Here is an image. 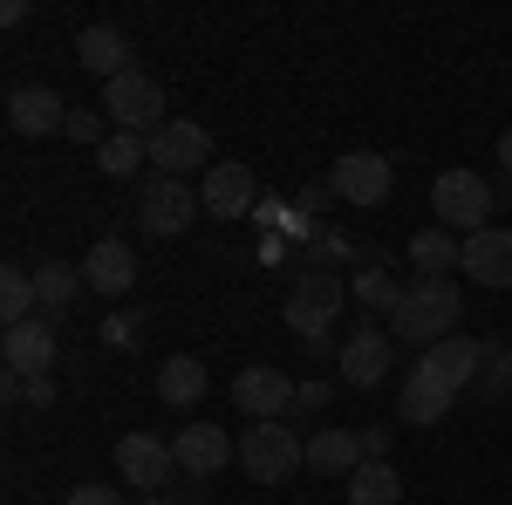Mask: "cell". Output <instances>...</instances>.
<instances>
[{
	"instance_id": "obj_1",
	"label": "cell",
	"mask_w": 512,
	"mask_h": 505,
	"mask_svg": "<svg viewBox=\"0 0 512 505\" xmlns=\"http://www.w3.org/2000/svg\"><path fill=\"white\" fill-rule=\"evenodd\" d=\"M458 321H465V294H458V280H410L403 308L390 314V335L424 355L431 342L458 335Z\"/></svg>"
},
{
	"instance_id": "obj_2",
	"label": "cell",
	"mask_w": 512,
	"mask_h": 505,
	"mask_svg": "<svg viewBox=\"0 0 512 505\" xmlns=\"http://www.w3.org/2000/svg\"><path fill=\"white\" fill-rule=\"evenodd\" d=\"M239 465H246V478H260V485H287L294 471L308 465V437L287 424H246L239 430Z\"/></svg>"
},
{
	"instance_id": "obj_3",
	"label": "cell",
	"mask_w": 512,
	"mask_h": 505,
	"mask_svg": "<svg viewBox=\"0 0 512 505\" xmlns=\"http://www.w3.org/2000/svg\"><path fill=\"white\" fill-rule=\"evenodd\" d=\"M342 301H349V287H342V273H328V267H315V273H301L294 287H287V328L308 342V349H321L328 342V328H335V314H342Z\"/></svg>"
},
{
	"instance_id": "obj_4",
	"label": "cell",
	"mask_w": 512,
	"mask_h": 505,
	"mask_svg": "<svg viewBox=\"0 0 512 505\" xmlns=\"http://www.w3.org/2000/svg\"><path fill=\"white\" fill-rule=\"evenodd\" d=\"M499 205V185H485L478 171H437V185H431V212H437V226L444 233H485V212Z\"/></svg>"
},
{
	"instance_id": "obj_5",
	"label": "cell",
	"mask_w": 512,
	"mask_h": 505,
	"mask_svg": "<svg viewBox=\"0 0 512 505\" xmlns=\"http://www.w3.org/2000/svg\"><path fill=\"white\" fill-rule=\"evenodd\" d=\"M103 117L117 123V130H130V137H158L164 123V89L158 76H144V69H130V76L103 82Z\"/></svg>"
},
{
	"instance_id": "obj_6",
	"label": "cell",
	"mask_w": 512,
	"mask_h": 505,
	"mask_svg": "<svg viewBox=\"0 0 512 505\" xmlns=\"http://www.w3.org/2000/svg\"><path fill=\"white\" fill-rule=\"evenodd\" d=\"M117 478L130 492H144V499H164L171 492V478H178V458H171V444L151 437V430H130L117 437Z\"/></svg>"
},
{
	"instance_id": "obj_7",
	"label": "cell",
	"mask_w": 512,
	"mask_h": 505,
	"mask_svg": "<svg viewBox=\"0 0 512 505\" xmlns=\"http://www.w3.org/2000/svg\"><path fill=\"white\" fill-rule=\"evenodd\" d=\"M198 212H205V205H198V192H192V178H151V185H144V198H137V219H144V233H158V239H178L185 233V226H192Z\"/></svg>"
},
{
	"instance_id": "obj_8",
	"label": "cell",
	"mask_w": 512,
	"mask_h": 505,
	"mask_svg": "<svg viewBox=\"0 0 512 505\" xmlns=\"http://www.w3.org/2000/svg\"><path fill=\"white\" fill-rule=\"evenodd\" d=\"M328 185H335L342 205H383L396 192V164L383 151H349V157H335Z\"/></svg>"
},
{
	"instance_id": "obj_9",
	"label": "cell",
	"mask_w": 512,
	"mask_h": 505,
	"mask_svg": "<svg viewBox=\"0 0 512 505\" xmlns=\"http://www.w3.org/2000/svg\"><path fill=\"white\" fill-rule=\"evenodd\" d=\"M205 157H212V137H205V123L171 117L158 137H151V164H158L164 178H192V171H212Z\"/></svg>"
},
{
	"instance_id": "obj_10",
	"label": "cell",
	"mask_w": 512,
	"mask_h": 505,
	"mask_svg": "<svg viewBox=\"0 0 512 505\" xmlns=\"http://www.w3.org/2000/svg\"><path fill=\"white\" fill-rule=\"evenodd\" d=\"M233 403L246 410V424H280L294 410V376H280V369H239Z\"/></svg>"
},
{
	"instance_id": "obj_11",
	"label": "cell",
	"mask_w": 512,
	"mask_h": 505,
	"mask_svg": "<svg viewBox=\"0 0 512 505\" xmlns=\"http://www.w3.org/2000/svg\"><path fill=\"white\" fill-rule=\"evenodd\" d=\"M390 362H396V335L390 328H355L349 342H342V355H335L342 383H355V389H376L383 376H390Z\"/></svg>"
},
{
	"instance_id": "obj_12",
	"label": "cell",
	"mask_w": 512,
	"mask_h": 505,
	"mask_svg": "<svg viewBox=\"0 0 512 505\" xmlns=\"http://www.w3.org/2000/svg\"><path fill=\"white\" fill-rule=\"evenodd\" d=\"M171 458H178L185 478H212V471H226L239 458V437H226L219 424H185L171 437Z\"/></svg>"
},
{
	"instance_id": "obj_13",
	"label": "cell",
	"mask_w": 512,
	"mask_h": 505,
	"mask_svg": "<svg viewBox=\"0 0 512 505\" xmlns=\"http://www.w3.org/2000/svg\"><path fill=\"white\" fill-rule=\"evenodd\" d=\"M253 198H260V178H253L246 164H212L198 205H205V219H246V212H253Z\"/></svg>"
},
{
	"instance_id": "obj_14",
	"label": "cell",
	"mask_w": 512,
	"mask_h": 505,
	"mask_svg": "<svg viewBox=\"0 0 512 505\" xmlns=\"http://www.w3.org/2000/svg\"><path fill=\"white\" fill-rule=\"evenodd\" d=\"M62 123H69V103H62L48 82H41V89L28 82V89L7 96V130H14V137H55Z\"/></svg>"
},
{
	"instance_id": "obj_15",
	"label": "cell",
	"mask_w": 512,
	"mask_h": 505,
	"mask_svg": "<svg viewBox=\"0 0 512 505\" xmlns=\"http://www.w3.org/2000/svg\"><path fill=\"white\" fill-rule=\"evenodd\" d=\"M0 355H7V376H48L55 369V328L41 314L21 328H0Z\"/></svg>"
},
{
	"instance_id": "obj_16",
	"label": "cell",
	"mask_w": 512,
	"mask_h": 505,
	"mask_svg": "<svg viewBox=\"0 0 512 505\" xmlns=\"http://www.w3.org/2000/svg\"><path fill=\"white\" fill-rule=\"evenodd\" d=\"M458 273H472L478 287H512V233L506 226H485V233L465 239V260Z\"/></svg>"
},
{
	"instance_id": "obj_17",
	"label": "cell",
	"mask_w": 512,
	"mask_h": 505,
	"mask_svg": "<svg viewBox=\"0 0 512 505\" xmlns=\"http://www.w3.org/2000/svg\"><path fill=\"white\" fill-rule=\"evenodd\" d=\"M417 369L458 396V389H472V376H478V342L472 335H444V342H431V349L417 355Z\"/></svg>"
},
{
	"instance_id": "obj_18",
	"label": "cell",
	"mask_w": 512,
	"mask_h": 505,
	"mask_svg": "<svg viewBox=\"0 0 512 505\" xmlns=\"http://www.w3.org/2000/svg\"><path fill=\"white\" fill-rule=\"evenodd\" d=\"M82 280L96 287V294H130V280H137V253H130V239H96L89 253H82Z\"/></svg>"
},
{
	"instance_id": "obj_19",
	"label": "cell",
	"mask_w": 512,
	"mask_h": 505,
	"mask_svg": "<svg viewBox=\"0 0 512 505\" xmlns=\"http://www.w3.org/2000/svg\"><path fill=\"white\" fill-rule=\"evenodd\" d=\"M76 62L89 69V76H103V82L130 76V35L110 28V21H96V28H82V35H76Z\"/></svg>"
},
{
	"instance_id": "obj_20",
	"label": "cell",
	"mask_w": 512,
	"mask_h": 505,
	"mask_svg": "<svg viewBox=\"0 0 512 505\" xmlns=\"http://www.w3.org/2000/svg\"><path fill=\"white\" fill-rule=\"evenodd\" d=\"M362 465H369L362 430H315V437H308V471H315V478H355Z\"/></svg>"
},
{
	"instance_id": "obj_21",
	"label": "cell",
	"mask_w": 512,
	"mask_h": 505,
	"mask_svg": "<svg viewBox=\"0 0 512 505\" xmlns=\"http://www.w3.org/2000/svg\"><path fill=\"white\" fill-rule=\"evenodd\" d=\"M458 260H465V239H458V233H444V226L410 233V267H417V280H451Z\"/></svg>"
},
{
	"instance_id": "obj_22",
	"label": "cell",
	"mask_w": 512,
	"mask_h": 505,
	"mask_svg": "<svg viewBox=\"0 0 512 505\" xmlns=\"http://www.w3.org/2000/svg\"><path fill=\"white\" fill-rule=\"evenodd\" d=\"M451 403H458V396H451L444 383H431V376L410 362V376H403V389H396V410H403V424H437Z\"/></svg>"
},
{
	"instance_id": "obj_23",
	"label": "cell",
	"mask_w": 512,
	"mask_h": 505,
	"mask_svg": "<svg viewBox=\"0 0 512 505\" xmlns=\"http://www.w3.org/2000/svg\"><path fill=\"white\" fill-rule=\"evenodd\" d=\"M35 287H41V308H48V314H69V308H76V294L89 287V280H82L76 260H41Z\"/></svg>"
},
{
	"instance_id": "obj_24",
	"label": "cell",
	"mask_w": 512,
	"mask_h": 505,
	"mask_svg": "<svg viewBox=\"0 0 512 505\" xmlns=\"http://www.w3.org/2000/svg\"><path fill=\"white\" fill-rule=\"evenodd\" d=\"M349 505H403V478H396L390 458H369V465L349 478Z\"/></svg>"
},
{
	"instance_id": "obj_25",
	"label": "cell",
	"mask_w": 512,
	"mask_h": 505,
	"mask_svg": "<svg viewBox=\"0 0 512 505\" xmlns=\"http://www.w3.org/2000/svg\"><path fill=\"white\" fill-rule=\"evenodd\" d=\"M158 396L178 403V410L198 403V396H205V362H198V355H171V362L158 369Z\"/></svg>"
},
{
	"instance_id": "obj_26",
	"label": "cell",
	"mask_w": 512,
	"mask_h": 505,
	"mask_svg": "<svg viewBox=\"0 0 512 505\" xmlns=\"http://www.w3.org/2000/svg\"><path fill=\"white\" fill-rule=\"evenodd\" d=\"M35 308H41L35 273L7 267V273H0V321H7V328H21V321H35Z\"/></svg>"
},
{
	"instance_id": "obj_27",
	"label": "cell",
	"mask_w": 512,
	"mask_h": 505,
	"mask_svg": "<svg viewBox=\"0 0 512 505\" xmlns=\"http://www.w3.org/2000/svg\"><path fill=\"white\" fill-rule=\"evenodd\" d=\"M472 389L485 396V403L512 396V349H506V342H478V376H472Z\"/></svg>"
},
{
	"instance_id": "obj_28",
	"label": "cell",
	"mask_w": 512,
	"mask_h": 505,
	"mask_svg": "<svg viewBox=\"0 0 512 505\" xmlns=\"http://www.w3.org/2000/svg\"><path fill=\"white\" fill-rule=\"evenodd\" d=\"M349 294H355V301H362V308H376V314H383V321H390V314L403 308V294H410V287H403V280H390V273H383V267H362V273H355V280H349Z\"/></svg>"
},
{
	"instance_id": "obj_29",
	"label": "cell",
	"mask_w": 512,
	"mask_h": 505,
	"mask_svg": "<svg viewBox=\"0 0 512 505\" xmlns=\"http://www.w3.org/2000/svg\"><path fill=\"white\" fill-rule=\"evenodd\" d=\"M96 164H103V178H130L137 164H151V137H130V130H117V137L96 151Z\"/></svg>"
},
{
	"instance_id": "obj_30",
	"label": "cell",
	"mask_w": 512,
	"mask_h": 505,
	"mask_svg": "<svg viewBox=\"0 0 512 505\" xmlns=\"http://www.w3.org/2000/svg\"><path fill=\"white\" fill-rule=\"evenodd\" d=\"M62 137H76V144H96V151H103V144H110L117 130H110V117H103V110H69Z\"/></svg>"
},
{
	"instance_id": "obj_31",
	"label": "cell",
	"mask_w": 512,
	"mask_h": 505,
	"mask_svg": "<svg viewBox=\"0 0 512 505\" xmlns=\"http://www.w3.org/2000/svg\"><path fill=\"white\" fill-rule=\"evenodd\" d=\"M137 328H144L137 314H110V321H103V335H110L117 349H130V342H137Z\"/></svg>"
},
{
	"instance_id": "obj_32",
	"label": "cell",
	"mask_w": 512,
	"mask_h": 505,
	"mask_svg": "<svg viewBox=\"0 0 512 505\" xmlns=\"http://www.w3.org/2000/svg\"><path fill=\"white\" fill-rule=\"evenodd\" d=\"M69 505H123V492H110V485H76Z\"/></svg>"
},
{
	"instance_id": "obj_33",
	"label": "cell",
	"mask_w": 512,
	"mask_h": 505,
	"mask_svg": "<svg viewBox=\"0 0 512 505\" xmlns=\"http://www.w3.org/2000/svg\"><path fill=\"white\" fill-rule=\"evenodd\" d=\"M328 396H335L328 383H294V410H321Z\"/></svg>"
},
{
	"instance_id": "obj_34",
	"label": "cell",
	"mask_w": 512,
	"mask_h": 505,
	"mask_svg": "<svg viewBox=\"0 0 512 505\" xmlns=\"http://www.w3.org/2000/svg\"><path fill=\"white\" fill-rule=\"evenodd\" d=\"M390 444H396V437H390L383 424H369V430H362V451H369V458H390Z\"/></svg>"
},
{
	"instance_id": "obj_35",
	"label": "cell",
	"mask_w": 512,
	"mask_h": 505,
	"mask_svg": "<svg viewBox=\"0 0 512 505\" xmlns=\"http://www.w3.org/2000/svg\"><path fill=\"white\" fill-rule=\"evenodd\" d=\"M328 198H335V185H301V212H321Z\"/></svg>"
},
{
	"instance_id": "obj_36",
	"label": "cell",
	"mask_w": 512,
	"mask_h": 505,
	"mask_svg": "<svg viewBox=\"0 0 512 505\" xmlns=\"http://www.w3.org/2000/svg\"><path fill=\"white\" fill-rule=\"evenodd\" d=\"M499 164H506V178H512V130L499 137Z\"/></svg>"
},
{
	"instance_id": "obj_37",
	"label": "cell",
	"mask_w": 512,
	"mask_h": 505,
	"mask_svg": "<svg viewBox=\"0 0 512 505\" xmlns=\"http://www.w3.org/2000/svg\"><path fill=\"white\" fill-rule=\"evenodd\" d=\"M144 505H185V499H144Z\"/></svg>"
}]
</instances>
